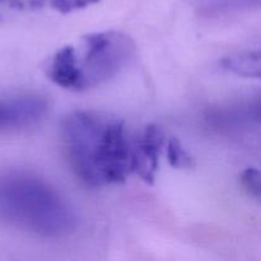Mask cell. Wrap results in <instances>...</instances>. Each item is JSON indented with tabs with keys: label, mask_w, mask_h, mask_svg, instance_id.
<instances>
[{
	"label": "cell",
	"mask_w": 261,
	"mask_h": 261,
	"mask_svg": "<svg viewBox=\"0 0 261 261\" xmlns=\"http://www.w3.org/2000/svg\"><path fill=\"white\" fill-rule=\"evenodd\" d=\"M63 139L74 172L87 185L121 184L133 172L132 148L121 120L75 111L64 121Z\"/></svg>",
	"instance_id": "6da1fadb"
},
{
	"label": "cell",
	"mask_w": 261,
	"mask_h": 261,
	"mask_svg": "<svg viewBox=\"0 0 261 261\" xmlns=\"http://www.w3.org/2000/svg\"><path fill=\"white\" fill-rule=\"evenodd\" d=\"M0 221L48 239L69 236L78 223L70 203L55 188L24 172L0 175Z\"/></svg>",
	"instance_id": "7a4b0ae2"
},
{
	"label": "cell",
	"mask_w": 261,
	"mask_h": 261,
	"mask_svg": "<svg viewBox=\"0 0 261 261\" xmlns=\"http://www.w3.org/2000/svg\"><path fill=\"white\" fill-rule=\"evenodd\" d=\"M81 91L94 88L121 73L135 55V43L130 36L119 31L91 33L82 40L76 54Z\"/></svg>",
	"instance_id": "3957f363"
},
{
	"label": "cell",
	"mask_w": 261,
	"mask_h": 261,
	"mask_svg": "<svg viewBox=\"0 0 261 261\" xmlns=\"http://www.w3.org/2000/svg\"><path fill=\"white\" fill-rule=\"evenodd\" d=\"M165 145V134L154 124L144 127L140 137L132 148V171L144 182L152 185L158 170L161 150Z\"/></svg>",
	"instance_id": "277c9868"
},
{
	"label": "cell",
	"mask_w": 261,
	"mask_h": 261,
	"mask_svg": "<svg viewBox=\"0 0 261 261\" xmlns=\"http://www.w3.org/2000/svg\"><path fill=\"white\" fill-rule=\"evenodd\" d=\"M48 111V102L40 96L0 98V130L20 129L42 120Z\"/></svg>",
	"instance_id": "5b68a950"
},
{
	"label": "cell",
	"mask_w": 261,
	"mask_h": 261,
	"mask_svg": "<svg viewBox=\"0 0 261 261\" xmlns=\"http://www.w3.org/2000/svg\"><path fill=\"white\" fill-rule=\"evenodd\" d=\"M48 78L61 88L81 91V75L73 46H64L54 55L48 66Z\"/></svg>",
	"instance_id": "8992f818"
},
{
	"label": "cell",
	"mask_w": 261,
	"mask_h": 261,
	"mask_svg": "<svg viewBox=\"0 0 261 261\" xmlns=\"http://www.w3.org/2000/svg\"><path fill=\"white\" fill-rule=\"evenodd\" d=\"M221 64L223 69L242 78L259 79L261 75V55L259 51H246L227 56Z\"/></svg>",
	"instance_id": "52a82bcc"
},
{
	"label": "cell",
	"mask_w": 261,
	"mask_h": 261,
	"mask_svg": "<svg viewBox=\"0 0 261 261\" xmlns=\"http://www.w3.org/2000/svg\"><path fill=\"white\" fill-rule=\"evenodd\" d=\"M260 0H201L199 4L204 15H222L257 7Z\"/></svg>",
	"instance_id": "ba28073f"
},
{
	"label": "cell",
	"mask_w": 261,
	"mask_h": 261,
	"mask_svg": "<svg viewBox=\"0 0 261 261\" xmlns=\"http://www.w3.org/2000/svg\"><path fill=\"white\" fill-rule=\"evenodd\" d=\"M167 158L168 163L173 168L178 170H190L195 166L194 158L186 152L185 148L182 147L181 142H178L176 138H171L167 142Z\"/></svg>",
	"instance_id": "9c48e42d"
},
{
	"label": "cell",
	"mask_w": 261,
	"mask_h": 261,
	"mask_svg": "<svg viewBox=\"0 0 261 261\" xmlns=\"http://www.w3.org/2000/svg\"><path fill=\"white\" fill-rule=\"evenodd\" d=\"M241 184L245 190L255 198L256 200L260 199V172L256 168H246L241 175Z\"/></svg>",
	"instance_id": "30bf717a"
},
{
	"label": "cell",
	"mask_w": 261,
	"mask_h": 261,
	"mask_svg": "<svg viewBox=\"0 0 261 261\" xmlns=\"http://www.w3.org/2000/svg\"><path fill=\"white\" fill-rule=\"evenodd\" d=\"M101 0H50L51 7L55 10L60 12L61 14L75 12V10L84 9V8L93 5Z\"/></svg>",
	"instance_id": "8fae6325"
},
{
	"label": "cell",
	"mask_w": 261,
	"mask_h": 261,
	"mask_svg": "<svg viewBox=\"0 0 261 261\" xmlns=\"http://www.w3.org/2000/svg\"><path fill=\"white\" fill-rule=\"evenodd\" d=\"M0 2H3V0H0Z\"/></svg>",
	"instance_id": "7c38bea8"
}]
</instances>
